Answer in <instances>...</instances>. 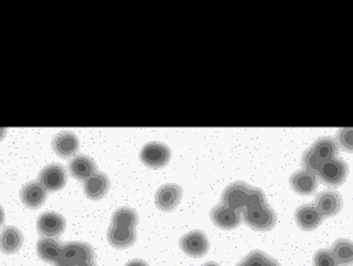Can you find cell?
Wrapping results in <instances>:
<instances>
[{"label":"cell","instance_id":"26","mask_svg":"<svg viewBox=\"0 0 353 266\" xmlns=\"http://www.w3.org/2000/svg\"><path fill=\"white\" fill-rule=\"evenodd\" d=\"M314 266H341L330 249H319L314 256Z\"/></svg>","mask_w":353,"mask_h":266},{"label":"cell","instance_id":"31","mask_svg":"<svg viewBox=\"0 0 353 266\" xmlns=\"http://www.w3.org/2000/svg\"><path fill=\"white\" fill-rule=\"evenodd\" d=\"M203 266H221L219 264H216V263H212V261H210V263H206V264H203Z\"/></svg>","mask_w":353,"mask_h":266},{"label":"cell","instance_id":"27","mask_svg":"<svg viewBox=\"0 0 353 266\" xmlns=\"http://www.w3.org/2000/svg\"><path fill=\"white\" fill-rule=\"evenodd\" d=\"M266 204V196H265L264 191L257 188V187H251V191H250V197H248V207H254L257 205Z\"/></svg>","mask_w":353,"mask_h":266},{"label":"cell","instance_id":"5","mask_svg":"<svg viewBox=\"0 0 353 266\" xmlns=\"http://www.w3.org/2000/svg\"><path fill=\"white\" fill-rule=\"evenodd\" d=\"M348 176V165L345 160L334 158L329 160L320 168L318 177L327 186L339 187L345 183Z\"/></svg>","mask_w":353,"mask_h":266},{"label":"cell","instance_id":"23","mask_svg":"<svg viewBox=\"0 0 353 266\" xmlns=\"http://www.w3.org/2000/svg\"><path fill=\"white\" fill-rule=\"evenodd\" d=\"M139 224V214L132 207H119L112 218V225L122 228H134Z\"/></svg>","mask_w":353,"mask_h":266},{"label":"cell","instance_id":"21","mask_svg":"<svg viewBox=\"0 0 353 266\" xmlns=\"http://www.w3.org/2000/svg\"><path fill=\"white\" fill-rule=\"evenodd\" d=\"M62 246L61 242L54 237H43L37 241L36 251L39 258L43 261L49 264H55V261L61 256Z\"/></svg>","mask_w":353,"mask_h":266},{"label":"cell","instance_id":"32","mask_svg":"<svg viewBox=\"0 0 353 266\" xmlns=\"http://www.w3.org/2000/svg\"><path fill=\"white\" fill-rule=\"evenodd\" d=\"M83 266H97V265H95V264H94V263H90V264H86V265H83Z\"/></svg>","mask_w":353,"mask_h":266},{"label":"cell","instance_id":"1","mask_svg":"<svg viewBox=\"0 0 353 266\" xmlns=\"http://www.w3.org/2000/svg\"><path fill=\"white\" fill-rule=\"evenodd\" d=\"M338 143L333 137H320L312 143V146L302 154L303 168L318 176L319 170L329 160L334 159L338 155Z\"/></svg>","mask_w":353,"mask_h":266},{"label":"cell","instance_id":"3","mask_svg":"<svg viewBox=\"0 0 353 266\" xmlns=\"http://www.w3.org/2000/svg\"><path fill=\"white\" fill-rule=\"evenodd\" d=\"M242 219L255 231L268 232L275 227L278 216L269 205L263 204L245 209L242 212Z\"/></svg>","mask_w":353,"mask_h":266},{"label":"cell","instance_id":"9","mask_svg":"<svg viewBox=\"0 0 353 266\" xmlns=\"http://www.w3.org/2000/svg\"><path fill=\"white\" fill-rule=\"evenodd\" d=\"M183 196L182 187L176 183H167L158 188L155 194V205L161 212H172L181 203Z\"/></svg>","mask_w":353,"mask_h":266},{"label":"cell","instance_id":"29","mask_svg":"<svg viewBox=\"0 0 353 266\" xmlns=\"http://www.w3.org/2000/svg\"><path fill=\"white\" fill-rule=\"evenodd\" d=\"M4 222H6V214H4V210H3V207L0 205V227L4 224Z\"/></svg>","mask_w":353,"mask_h":266},{"label":"cell","instance_id":"2","mask_svg":"<svg viewBox=\"0 0 353 266\" xmlns=\"http://www.w3.org/2000/svg\"><path fill=\"white\" fill-rule=\"evenodd\" d=\"M95 252L86 242H68L62 246L61 256L54 266H83L94 263Z\"/></svg>","mask_w":353,"mask_h":266},{"label":"cell","instance_id":"12","mask_svg":"<svg viewBox=\"0 0 353 266\" xmlns=\"http://www.w3.org/2000/svg\"><path fill=\"white\" fill-rule=\"evenodd\" d=\"M36 228L45 237H58L65 229V219L61 214L48 212L41 214L36 223Z\"/></svg>","mask_w":353,"mask_h":266},{"label":"cell","instance_id":"18","mask_svg":"<svg viewBox=\"0 0 353 266\" xmlns=\"http://www.w3.org/2000/svg\"><path fill=\"white\" fill-rule=\"evenodd\" d=\"M109 190H110V179L104 172H97V174L85 181V185H83L85 195L94 201L104 198L108 195Z\"/></svg>","mask_w":353,"mask_h":266},{"label":"cell","instance_id":"8","mask_svg":"<svg viewBox=\"0 0 353 266\" xmlns=\"http://www.w3.org/2000/svg\"><path fill=\"white\" fill-rule=\"evenodd\" d=\"M39 181L48 192H58L67 185L68 174L61 164H49L39 173Z\"/></svg>","mask_w":353,"mask_h":266},{"label":"cell","instance_id":"30","mask_svg":"<svg viewBox=\"0 0 353 266\" xmlns=\"http://www.w3.org/2000/svg\"><path fill=\"white\" fill-rule=\"evenodd\" d=\"M6 133H7V130H4V128H0V140H3V137L6 136Z\"/></svg>","mask_w":353,"mask_h":266},{"label":"cell","instance_id":"19","mask_svg":"<svg viewBox=\"0 0 353 266\" xmlns=\"http://www.w3.org/2000/svg\"><path fill=\"white\" fill-rule=\"evenodd\" d=\"M23 245V234L17 227H4L0 232V251L6 255L18 252Z\"/></svg>","mask_w":353,"mask_h":266},{"label":"cell","instance_id":"28","mask_svg":"<svg viewBox=\"0 0 353 266\" xmlns=\"http://www.w3.org/2000/svg\"><path fill=\"white\" fill-rule=\"evenodd\" d=\"M125 266H149V264L146 263V261H143V260H140V258H136V260H131V261H128Z\"/></svg>","mask_w":353,"mask_h":266},{"label":"cell","instance_id":"15","mask_svg":"<svg viewBox=\"0 0 353 266\" xmlns=\"http://www.w3.org/2000/svg\"><path fill=\"white\" fill-rule=\"evenodd\" d=\"M290 183H291L292 190L299 195H312L318 188V176L306 169H301L292 174Z\"/></svg>","mask_w":353,"mask_h":266},{"label":"cell","instance_id":"14","mask_svg":"<svg viewBox=\"0 0 353 266\" xmlns=\"http://www.w3.org/2000/svg\"><path fill=\"white\" fill-rule=\"evenodd\" d=\"M314 205L323 215V218H332L342 210L343 200L336 191H325L316 195Z\"/></svg>","mask_w":353,"mask_h":266},{"label":"cell","instance_id":"4","mask_svg":"<svg viewBox=\"0 0 353 266\" xmlns=\"http://www.w3.org/2000/svg\"><path fill=\"white\" fill-rule=\"evenodd\" d=\"M172 156V151L163 142H149L141 149L140 160L142 163L152 169L165 167Z\"/></svg>","mask_w":353,"mask_h":266},{"label":"cell","instance_id":"10","mask_svg":"<svg viewBox=\"0 0 353 266\" xmlns=\"http://www.w3.org/2000/svg\"><path fill=\"white\" fill-rule=\"evenodd\" d=\"M212 223L221 229H234L242 221V213L224 204L215 205L210 212Z\"/></svg>","mask_w":353,"mask_h":266},{"label":"cell","instance_id":"13","mask_svg":"<svg viewBox=\"0 0 353 266\" xmlns=\"http://www.w3.org/2000/svg\"><path fill=\"white\" fill-rule=\"evenodd\" d=\"M21 200L26 205L28 209H39L45 204L48 197V190L43 186L40 181H31L22 187L21 192Z\"/></svg>","mask_w":353,"mask_h":266},{"label":"cell","instance_id":"25","mask_svg":"<svg viewBox=\"0 0 353 266\" xmlns=\"http://www.w3.org/2000/svg\"><path fill=\"white\" fill-rule=\"evenodd\" d=\"M336 143L341 149L353 152V128H342L336 133Z\"/></svg>","mask_w":353,"mask_h":266},{"label":"cell","instance_id":"20","mask_svg":"<svg viewBox=\"0 0 353 266\" xmlns=\"http://www.w3.org/2000/svg\"><path fill=\"white\" fill-rule=\"evenodd\" d=\"M137 234L134 228H122L110 225L108 229V242L115 249H128L134 245Z\"/></svg>","mask_w":353,"mask_h":266},{"label":"cell","instance_id":"7","mask_svg":"<svg viewBox=\"0 0 353 266\" xmlns=\"http://www.w3.org/2000/svg\"><path fill=\"white\" fill-rule=\"evenodd\" d=\"M179 246L190 258H203L210 249V243L203 231L185 233L179 241Z\"/></svg>","mask_w":353,"mask_h":266},{"label":"cell","instance_id":"22","mask_svg":"<svg viewBox=\"0 0 353 266\" xmlns=\"http://www.w3.org/2000/svg\"><path fill=\"white\" fill-rule=\"evenodd\" d=\"M330 251L336 256V261L341 266H353V242L352 241L339 238L336 240Z\"/></svg>","mask_w":353,"mask_h":266},{"label":"cell","instance_id":"24","mask_svg":"<svg viewBox=\"0 0 353 266\" xmlns=\"http://www.w3.org/2000/svg\"><path fill=\"white\" fill-rule=\"evenodd\" d=\"M236 266H281L275 258L269 256L260 249L250 252L246 258L239 261Z\"/></svg>","mask_w":353,"mask_h":266},{"label":"cell","instance_id":"16","mask_svg":"<svg viewBox=\"0 0 353 266\" xmlns=\"http://www.w3.org/2000/svg\"><path fill=\"white\" fill-rule=\"evenodd\" d=\"M294 218L297 225L303 231L310 232L316 229L323 222V215L320 214L314 204L301 205L296 209Z\"/></svg>","mask_w":353,"mask_h":266},{"label":"cell","instance_id":"11","mask_svg":"<svg viewBox=\"0 0 353 266\" xmlns=\"http://www.w3.org/2000/svg\"><path fill=\"white\" fill-rule=\"evenodd\" d=\"M52 146L58 156L68 159L72 156H76V154L79 152L80 140L71 131H63V132L57 133L54 136Z\"/></svg>","mask_w":353,"mask_h":266},{"label":"cell","instance_id":"6","mask_svg":"<svg viewBox=\"0 0 353 266\" xmlns=\"http://www.w3.org/2000/svg\"><path fill=\"white\" fill-rule=\"evenodd\" d=\"M251 187L246 182H234L225 187L221 195V204L227 205L237 212H243L246 209L250 197Z\"/></svg>","mask_w":353,"mask_h":266},{"label":"cell","instance_id":"17","mask_svg":"<svg viewBox=\"0 0 353 266\" xmlns=\"http://www.w3.org/2000/svg\"><path fill=\"white\" fill-rule=\"evenodd\" d=\"M68 168L71 172L72 177L76 178L80 182L88 181V178L92 177L97 173V165L95 160L91 159L85 154H79L72 158Z\"/></svg>","mask_w":353,"mask_h":266}]
</instances>
